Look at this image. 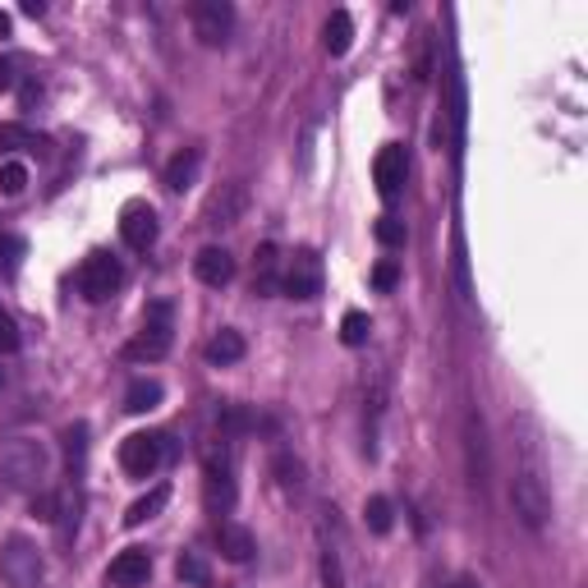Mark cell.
Segmentation results:
<instances>
[{
	"label": "cell",
	"instance_id": "24",
	"mask_svg": "<svg viewBox=\"0 0 588 588\" xmlns=\"http://www.w3.org/2000/svg\"><path fill=\"white\" fill-rule=\"evenodd\" d=\"M318 570H322V588H350L345 584V566H340V547L322 534V556H318Z\"/></svg>",
	"mask_w": 588,
	"mask_h": 588
},
{
	"label": "cell",
	"instance_id": "7",
	"mask_svg": "<svg viewBox=\"0 0 588 588\" xmlns=\"http://www.w3.org/2000/svg\"><path fill=\"white\" fill-rule=\"evenodd\" d=\"M166 464V432H134L120 442V470L130 478H152Z\"/></svg>",
	"mask_w": 588,
	"mask_h": 588
},
{
	"label": "cell",
	"instance_id": "16",
	"mask_svg": "<svg viewBox=\"0 0 588 588\" xmlns=\"http://www.w3.org/2000/svg\"><path fill=\"white\" fill-rule=\"evenodd\" d=\"M244 207H249V194H244V184H221V194L207 203V226H216V230L239 226Z\"/></svg>",
	"mask_w": 588,
	"mask_h": 588
},
{
	"label": "cell",
	"instance_id": "3",
	"mask_svg": "<svg viewBox=\"0 0 588 588\" xmlns=\"http://www.w3.org/2000/svg\"><path fill=\"white\" fill-rule=\"evenodd\" d=\"M203 497L212 515H230L235 510V455L230 437H212L203 446Z\"/></svg>",
	"mask_w": 588,
	"mask_h": 588
},
{
	"label": "cell",
	"instance_id": "17",
	"mask_svg": "<svg viewBox=\"0 0 588 588\" xmlns=\"http://www.w3.org/2000/svg\"><path fill=\"white\" fill-rule=\"evenodd\" d=\"M198 171H203V147H184L166 162V189L171 194H189L198 184Z\"/></svg>",
	"mask_w": 588,
	"mask_h": 588
},
{
	"label": "cell",
	"instance_id": "14",
	"mask_svg": "<svg viewBox=\"0 0 588 588\" xmlns=\"http://www.w3.org/2000/svg\"><path fill=\"white\" fill-rule=\"evenodd\" d=\"M464 455H470V483L483 492L487 487V432L474 410L464 414Z\"/></svg>",
	"mask_w": 588,
	"mask_h": 588
},
{
	"label": "cell",
	"instance_id": "22",
	"mask_svg": "<svg viewBox=\"0 0 588 588\" xmlns=\"http://www.w3.org/2000/svg\"><path fill=\"white\" fill-rule=\"evenodd\" d=\"M162 395H166V386L157 382V378H138V382H130V391H125V410L130 414H152L162 405Z\"/></svg>",
	"mask_w": 588,
	"mask_h": 588
},
{
	"label": "cell",
	"instance_id": "5",
	"mask_svg": "<svg viewBox=\"0 0 588 588\" xmlns=\"http://www.w3.org/2000/svg\"><path fill=\"white\" fill-rule=\"evenodd\" d=\"M0 579L10 588H42V579H47L42 547L23 534H10L6 547H0Z\"/></svg>",
	"mask_w": 588,
	"mask_h": 588
},
{
	"label": "cell",
	"instance_id": "11",
	"mask_svg": "<svg viewBox=\"0 0 588 588\" xmlns=\"http://www.w3.org/2000/svg\"><path fill=\"white\" fill-rule=\"evenodd\" d=\"M405 179H410V157H405V147L400 143H386L378 152V162H373V184H378V194L386 203H395L400 194H405Z\"/></svg>",
	"mask_w": 588,
	"mask_h": 588
},
{
	"label": "cell",
	"instance_id": "38",
	"mask_svg": "<svg viewBox=\"0 0 588 588\" xmlns=\"http://www.w3.org/2000/svg\"><path fill=\"white\" fill-rule=\"evenodd\" d=\"M0 386H6V368H0Z\"/></svg>",
	"mask_w": 588,
	"mask_h": 588
},
{
	"label": "cell",
	"instance_id": "33",
	"mask_svg": "<svg viewBox=\"0 0 588 588\" xmlns=\"http://www.w3.org/2000/svg\"><path fill=\"white\" fill-rule=\"evenodd\" d=\"M395 281H400V267H395L391 258L373 267V286H378V290H395Z\"/></svg>",
	"mask_w": 588,
	"mask_h": 588
},
{
	"label": "cell",
	"instance_id": "30",
	"mask_svg": "<svg viewBox=\"0 0 588 588\" xmlns=\"http://www.w3.org/2000/svg\"><path fill=\"white\" fill-rule=\"evenodd\" d=\"M373 235H378V244H386V249H405V244H410L405 221H395V216H382V221L373 226Z\"/></svg>",
	"mask_w": 588,
	"mask_h": 588
},
{
	"label": "cell",
	"instance_id": "32",
	"mask_svg": "<svg viewBox=\"0 0 588 588\" xmlns=\"http://www.w3.org/2000/svg\"><path fill=\"white\" fill-rule=\"evenodd\" d=\"M19 350V322L0 308V354H14Z\"/></svg>",
	"mask_w": 588,
	"mask_h": 588
},
{
	"label": "cell",
	"instance_id": "9",
	"mask_svg": "<svg viewBox=\"0 0 588 588\" xmlns=\"http://www.w3.org/2000/svg\"><path fill=\"white\" fill-rule=\"evenodd\" d=\"M189 23L203 47H226L230 28H235V10L226 0H198V6H189Z\"/></svg>",
	"mask_w": 588,
	"mask_h": 588
},
{
	"label": "cell",
	"instance_id": "19",
	"mask_svg": "<svg viewBox=\"0 0 588 588\" xmlns=\"http://www.w3.org/2000/svg\"><path fill=\"white\" fill-rule=\"evenodd\" d=\"M14 152H51V138L28 130V125H0V157H14Z\"/></svg>",
	"mask_w": 588,
	"mask_h": 588
},
{
	"label": "cell",
	"instance_id": "26",
	"mask_svg": "<svg viewBox=\"0 0 588 588\" xmlns=\"http://www.w3.org/2000/svg\"><path fill=\"white\" fill-rule=\"evenodd\" d=\"M363 524H368L373 534H391V524H395L391 497H382V492H378V497H368V502H363Z\"/></svg>",
	"mask_w": 588,
	"mask_h": 588
},
{
	"label": "cell",
	"instance_id": "25",
	"mask_svg": "<svg viewBox=\"0 0 588 588\" xmlns=\"http://www.w3.org/2000/svg\"><path fill=\"white\" fill-rule=\"evenodd\" d=\"M175 579L179 584H189V588H212V570L198 551H184L179 561H175Z\"/></svg>",
	"mask_w": 588,
	"mask_h": 588
},
{
	"label": "cell",
	"instance_id": "18",
	"mask_svg": "<svg viewBox=\"0 0 588 588\" xmlns=\"http://www.w3.org/2000/svg\"><path fill=\"white\" fill-rule=\"evenodd\" d=\"M203 354H207L212 368H230V363H239L244 354H249V340H244L235 327H221V331H216L207 345H203Z\"/></svg>",
	"mask_w": 588,
	"mask_h": 588
},
{
	"label": "cell",
	"instance_id": "36",
	"mask_svg": "<svg viewBox=\"0 0 588 588\" xmlns=\"http://www.w3.org/2000/svg\"><path fill=\"white\" fill-rule=\"evenodd\" d=\"M23 14H28V19H42V14H47V6H42V0H28Z\"/></svg>",
	"mask_w": 588,
	"mask_h": 588
},
{
	"label": "cell",
	"instance_id": "27",
	"mask_svg": "<svg viewBox=\"0 0 588 588\" xmlns=\"http://www.w3.org/2000/svg\"><path fill=\"white\" fill-rule=\"evenodd\" d=\"M368 331H373V322H368V313H363V308H350V313L340 318V340H345L350 350L368 345Z\"/></svg>",
	"mask_w": 588,
	"mask_h": 588
},
{
	"label": "cell",
	"instance_id": "10",
	"mask_svg": "<svg viewBox=\"0 0 588 588\" xmlns=\"http://www.w3.org/2000/svg\"><path fill=\"white\" fill-rule=\"evenodd\" d=\"M157 235H162L157 207L152 203H125V212H120V239H125L134 254H147L152 244H157Z\"/></svg>",
	"mask_w": 588,
	"mask_h": 588
},
{
	"label": "cell",
	"instance_id": "12",
	"mask_svg": "<svg viewBox=\"0 0 588 588\" xmlns=\"http://www.w3.org/2000/svg\"><path fill=\"white\" fill-rule=\"evenodd\" d=\"M152 579V556L143 547H125L106 566V588H143Z\"/></svg>",
	"mask_w": 588,
	"mask_h": 588
},
{
	"label": "cell",
	"instance_id": "4",
	"mask_svg": "<svg viewBox=\"0 0 588 588\" xmlns=\"http://www.w3.org/2000/svg\"><path fill=\"white\" fill-rule=\"evenodd\" d=\"M175 345V308L166 299H157L147 308V318H143V331L125 345V359L130 363H157L166 359Z\"/></svg>",
	"mask_w": 588,
	"mask_h": 588
},
{
	"label": "cell",
	"instance_id": "20",
	"mask_svg": "<svg viewBox=\"0 0 588 588\" xmlns=\"http://www.w3.org/2000/svg\"><path fill=\"white\" fill-rule=\"evenodd\" d=\"M281 290V254H276V244H262L258 249V267H254V295H276Z\"/></svg>",
	"mask_w": 588,
	"mask_h": 588
},
{
	"label": "cell",
	"instance_id": "2",
	"mask_svg": "<svg viewBox=\"0 0 588 588\" xmlns=\"http://www.w3.org/2000/svg\"><path fill=\"white\" fill-rule=\"evenodd\" d=\"M51 451L38 437H6L0 442V483L10 492H47Z\"/></svg>",
	"mask_w": 588,
	"mask_h": 588
},
{
	"label": "cell",
	"instance_id": "34",
	"mask_svg": "<svg viewBox=\"0 0 588 588\" xmlns=\"http://www.w3.org/2000/svg\"><path fill=\"white\" fill-rule=\"evenodd\" d=\"M10 87H14V65L0 55V92H10Z\"/></svg>",
	"mask_w": 588,
	"mask_h": 588
},
{
	"label": "cell",
	"instance_id": "6",
	"mask_svg": "<svg viewBox=\"0 0 588 588\" xmlns=\"http://www.w3.org/2000/svg\"><path fill=\"white\" fill-rule=\"evenodd\" d=\"M120 281H125V271H120V258H111V254H87L83 258V267L74 271V286H79V295L87 299V303H102V299H111L115 290H120Z\"/></svg>",
	"mask_w": 588,
	"mask_h": 588
},
{
	"label": "cell",
	"instance_id": "35",
	"mask_svg": "<svg viewBox=\"0 0 588 588\" xmlns=\"http://www.w3.org/2000/svg\"><path fill=\"white\" fill-rule=\"evenodd\" d=\"M442 588H483V584H478L474 575H455V579H446Z\"/></svg>",
	"mask_w": 588,
	"mask_h": 588
},
{
	"label": "cell",
	"instance_id": "15",
	"mask_svg": "<svg viewBox=\"0 0 588 588\" xmlns=\"http://www.w3.org/2000/svg\"><path fill=\"white\" fill-rule=\"evenodd\" d=\"M194 276H198L203 286H212V290L230 286L235 281V258H230V249H221V244H207V249L194 258Z\"/></svg>",
	"mask_w": 588,
	"mask_h": 588
},
{
	"label": "cell",
	"instance_id": "29",
	"mask_svg": "<svg viewBox=\"0 0 588 588\" xmlns=\"http://www.w3.org/2000/svg\"><path fill=\"white\" fill-rule=\"evenodd\" d=\"M28 189V166L23 162H0V194L19 198Z\"/></svg>",
	"mask_w": 588,
	"mask_h": 588
},
{
	"label": "cell",
	"instance_id": "13",
	"mask_svg": "<svg viewBox=\"0 0 588 588\" xmlns=\"http://www.w3.org/2000/svg\"><path fill=\"white\" fill-rule=\"evenodd\" d=\"M216 547H221V556H226L230 566H249L254 556H258V538L244 529V524H235V519L216 524Z\"/></svg>",
	"mask_w": 588,
	"mask_h": 588
},
{
	"label": "cell",
	"instance_id": "23",
	"mask_svg": "<svg viewBox=\"0 0 588 588\" xmlns=\"http://www.w3.org/2000/svg\"><path fill=\"white\" fill-rule=\"evenodd\" d=\"M166 502H171V487H166V483H157V487L147 492V497H138V502L125 510V529H138V524L157 519V515L166 510Z\"/></svg>",
	"mask_w": 588,
	"mask_h": 588
},
{
	"label": "cell",
	"instance_id": "8",
	"mask_svg": "<svg viewBox=\"0 0 588 588\" xmlns=\"http://www.w3.org/2000/svg\"><path fill=\"white\" fill-rule=\"evenodd\" d=\"M322 281H327V271H322V258L313 249H295L286 258L281 295H290V299H318L322 295Z\"/></svg>",
	"mask_w": 588,
	"mask_h": 588
},
{
	"label": "cell",
	"instance_id": "37",
	"mask_svg": "<svg viewBox=\"0 0 588 588\" xmlns=\"http://www.w3.org/2000/svg\"><path fill=\"white\" fill-rule=\"evenodd\" d=\"M14 33V23H10V14L6 10H0V38H10Z\"/></svg>",
	"mask_w": 588,
	"mask_h": 588
},
{
	"label": "cell",
	"instance_id": "28",
	"mask_svg": "<svg viewBox=\"0 0 588 588\" xmlns=\"http://www.w3.org/2000/svg\"><path fill=\"white\" fill-rule=\"evenodd\" d=\"M271 474H276V483H281L286 492H303V464L290 451H281V455L271 460Z\"/></svg>",
	"mask_w": 588,
	"mask_h": 588
},
{
	"label": "cell",
	"instance_id": "31",
	"mask_svg": "<svg viewBox=\"0 0 588 588\" xmlns=\"http://www.w3.org/2000/svg\"><path fill=\"white\" fill-rule=\"evenodd\" d=\"M23 254H28V244H23L19 235H10V230H0V267L14 271V267L23 262Z\"/></svg>",
	"mask_w": 588,
	"mask_h": 588
},
{
	"label": "cell",
	"instance_id": "21",
	"mask_svg": "<svg viewBox=\"0 0 588 588\" xmlns=\"http://www.w3.org/2000/svg\"><path fill=\"white\" fill-rule=\"evenodd\" d=\"M322 42H327V55H345L354 47V19H350V10H331L327 28H322Z\"/></svg>",
	"mask_w": 588,
	"mask_h": 588
},
{
	"label": "cell",
	"instance_id": "1",
	"mask_svg": "<svg viewBox=\"0 0 588 588\" xmlns=\"http://www.w3.org/2000/svg\"><path fill=\"white\" fill-rule=\"evenodd\" d=\"M510 506L519 515L524 529H547L551 524V487H547V470H543V460L529 442H519V464H515V478H510Z\"/></svg>",
	"mask_w": 588,
	"mask_h": 588
}]
</instances>
